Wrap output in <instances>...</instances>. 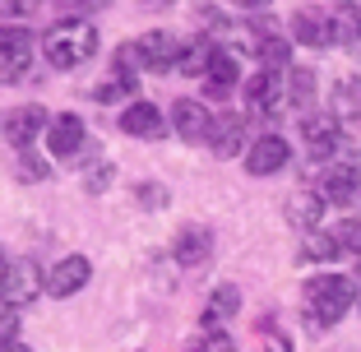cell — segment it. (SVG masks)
<instances>
[{
    "mask_svg": "<svg viewBox=\"0 0 361 352\" xmlns=\"http://www.w3.org/2000/svg\"><path fill=\"white\" fill-rule=\"evenodd\" d=\"M357 306V283L343 274H315L306 283V315L315 329H329V324H338L348 310Z\"/></svg>",
    "mask_w": 361,
    "mask_h": 352,
    "instance_id": "obj_1",
    "label": "cell"
},
{
    "mask_svg": "<svg viewBox=\"0 0 361 352\" xmlns=\"http://www.w3.org/2000/svg\"><path fill=\"white\" fill-rule=\"evenodd\" d=\"M47 65H56V70H75V65H84L88 56L97 51V32L88 28V23L79 19H65L56 23L51 32H47Z\"/></svg>",
    "mask_w": 361,
    "mask_h": 352,
    "instance_id": "obj_2",
    "label": "cell"
},
{
    "mask_svg": "<svg viewBox=\"0 0 361 352\" xmlns=\"http://www.w3.org/2000/svg\"><path fill=\"white\" fill-rule=\"evenodd\" d=\"M319 195H324V204L352 209L361 200V167L357 162H329L324 167V181H319Z\"/></svg>",
    "mask_w": 361,
    "mask_h": 352,
    "instance_id": "obj_3",
    "label": "cell"
},
{
    "mask_svg": "<svg viewBox=\"0 0 361 352\" xmlns=\"http://www.w3.org/2000/svg\"><path fill=\"white\" fill-rule=\"evenodd\" d=\"M42 292H47L42 269L32 265V260H19V265H10V274H5V288H0V297H5V306H32Z\"/></svg>",
    "mask_w": 361,
    "mask_h": 352,
    "instance_id": "obj_4",
    "label": "cell"
},
{
    "mask_svg": "<svg viewBox=\"0 0 361 352\" xmlns=\"http://www.w3.org/2000/svg\"><path fill=\"white\" fill-rule=\"evenodd\" d=\"M292 37H297L301 47H338V23H334V14L324 10H297V19H292Z\"/></svg>",
    "mask_w": 361,
    "mask_h": 352,
    "instance_id": "obj_5",
    "label": "cell"
},
{
    "mask_svg": "<svg viewBox=\"0 0 361 352\" xmlns=\"http://www.w3.org/2000/svg\"><path fill=\"white\" fill-rule=\"evenodd\" d=\"M245 102H250L255 116H278V111L287 107V84L274 75V70H259V75L245 84Z\"/></svg>",
    "mask_w": 361,
    "mask_h": 352,
    "instance_id": "obj_6",
    "label": "cell"
},
{
    "mask_svg": "<svg viewBox=\"0 0 361 352\" xmlns=\"http://www.w3.org/2000/svg\"><path fill=\"white\" fill-rule=\"evenodd\" d=\"M88 278H93L88 255H65L56 269H47V297H75Z\"/></svg>",
    "mask_w": 361,
    "mask_h": 352,
    "instance_id": "obj_7",
    "label": "cell"
},
{
    "mask_svg": "<svg viewBox=\"0 0 361 352\" xmlns=\"http://www.w3.org/2000/svg\"><path fill=\"white\" fill-rule=\"evenodd\" d=\"M287 158H292V149H287L283 135H264L250 144V153H245V171L250 176H274V171L287 167Z\"/></svg>",
    "mask_w": 361,
    "mask_h": 352,
    "instance_id": "obj_8",
    "label": "cell"
},
{
    "mask_svg": "<svg viewBox=\"0 0 361 352\" xmlns=\"http://www.w3.org/2000/svg\"><path fill=\"white\" fill-rule=\"evenodd\" d=\"M301 139H306L310 158H338L343 153V135L334 116H306L301 121Z\"/></svg>",
    "mask_w": 361,
    "mask_h": 352,
    "instance_id": "obj_9",
    "label": "cell"
},
{
    "mask_svg": "<svg viewBox=\"0 0 361 352\" xmlns=\"http://www.w3.org/2000/svg\"><path fill=\"white\" fill-rule=\"evenodd\" d=\"M171 130H176L185 144H195V139H209L213 116H209L204 102H195V97H176V107H171Z\"/></svg>",
    "mask_w": 361,
    "mask_h": 352,
    "instance_id": "obj_10",
    "label": "cell"
},
{
    "mask_svg": "<svg viewBox=\"0 0 361 352\" xmlns=\"http://www.w3.org/2000/svg\"><path fill=\"white\" fill-rule=\"evenodd\" d=\"M213 149V158H236V153L245 149V121L232 116V111H223V116H213V130L209 139H204Z\"/></svg>",
    "mask_w": 361,
    "mask_h": 352,
    "instance_id": "obj_11",
    "label": "cell"
},
{
    "mask_svg": "<svg viewBox=\"0 0 361 352\" xmlns=\"http://www.w3.org/2000/svg\"><path fill=\"white\" fill-rule=\"evenodd\" d=\"M47 126H51V116H47L42 107H14L10 116H5V139H10L14 149H28Z\"/></svg>",
    "mask_w": 361,
    "mask_h": 352,
    "instance_id": "obj_12",
    "label": "cell"
},
{
    "mask_svg": "<svg viewBox=\"0 0 361 352\" xmlns=\"http://www.w3.org/2000/svg\"><path fill=\"white\" fill-rule=\"evenodd\" d=\"M121 130L135 139H162L167 135V116H162L153 102H130L126 111H121Z\"/></svg>",
    "mask_w": 361,
    "mask_h": 352,
    "instance_id": "obj_13",
    "label": "cell"
},
{
    "mask_svg": "<svg viewBox=\"0 0 361 352\" xmlns=\"http://www.w3.org/2000/svg\"><path fill=\"white\" fill-rule=\"evenodd\" d=\"M47 149H51L56 158H75V153L84 149V121H79L75 111L56 116L51 126H47Z\"/></svg>",
    "mask_w": 361,
    "mask_h": 352,
    "instance_id": "obj_14",
    "label": "cell"
},
{
    "mask_svg": "<svg viewBox=\"0 0 361 352\" xmlns=\"http://www.w3.org/2000/svg\"><path fill=\"white\" fill-rule=\"evenodd\" d=\"M180 51L185 47L171 37V32H149V37H139V56H144V70H171V65H180Z\"/></svg>",
    "mask_w": 361,
    "mask_h": 352,
    "instance_id": "obj_15",
    "label": "cell"
},
{
    "mask_svg": "<svg viewBox=\"0 0 361 352\" xmlns=\"http://www.w3.org/2000/svg\"><path fill=\"white\" fill-rule=\"evenodd\" d=\"M319 218H324V195L319 190L287 195V223L297 227V232H319Z\"/></svg>",
    "mask_w": 361,
    "mask_h": 352,
    "instance_id": "obj_16",
    "label": "cell"
},
{
    "mask_svg": "<svg viewBox=\"0 0 361 352\" xmlns=\"http://www.w3.org/2000/svg\"><path fill=\"white\" fill-rule=\"evenodd\" d=\"M176 265H185V269H195V265H204L209 260V250H213V232L209 227H180V236H176Z\"/></svg>",
    "mask_w": 361,
    "mask_h": 352,
    "instance_id": "obj_17",
    "label": "cell"
},
{
    "mask_svg": "<svg viewBox=\"0 0 361 352\" xmlns=\"http://www.w3.org/2000/svg\"><path fill=\"white\" fill-rule=\"evenodd\" d=\"M241 84V70H236V56L232 51H213V65H209V75H204V88H209V97H227L232 88Z\"/></svg>",
    "mask_w": 361,
    "mask_h": 352,
    "instance_id": "obj_18",
    "label": "cell"
},
{
    "mask_svg": "<svg viewBox=\"0 0 361 352\" xmlns=\"http://www.w3.org/2000/svg\"><path fill=\"white\" fill-rule=\"evenodd\" d=\"M334 116L338 121H361V75H348L334 84Z\"/></svg>",
    "mask_w": 361,
    "mask_h": 352,
    "instance_id": "obj_19",
    "label": "cell"
},
{
    "mask_svg": "<svg viewBox=\"0 0 361 352\" xmlns=\"http://www.w3.org/2000/svg\"><path fill=\"white\" fill-rule=\"evenodd\" d=\"M236 310H241V292H236L232 283H223V288H213V297H209L204 324H223V320H232Z\"/></svg>",
    "mask_w": 361,
    "mask_h": 352,
    "instance_id": "obj_20",
    "label": "cell"
},
{
    "mask_svg": "<svg viewBox=\"0 0 361 352\" xmlns=\"http://www.w3.org/2000/svg\"><path fill=\"white\" fill-rule=\"evenodd\" d=\"M338 250H343V245H338V236H334V232H306L301 260H310V265H329Z\"/></svg>",
    "mask_w": 361,
    "mask_h": 352,
    "instance_id": "obj_21",
    "label": "cell"
},
{
    "mask_svg": "<svg viewBox=\"0 0 361 352\" xmlns=\"http://www.w3.org/2000/svg\"><path fill=\"white\" fill-rule=\"evenodd\" d=\"M334 23H338V42L357 51V47H361V5L348 0L343 10H334Z\"/></svg>",
    "mask_w": 361,
    "mask_h": 352,
    "instance_id": "obj_22",
    "label": "cell"
},
{
    "mask_svg": "<svg viewBox=\"0 0 361 352\" xmlns=\"http://www.w3.org/2000/svg\"><path fill=\"white\" fill-rule=\"evenodd\" d=\"M213 51H218V47L213 42H185V51H180V70H185V75H209V65H213Z\"/></svg>",
    "mask_w": 361,
    "mask_h": 352,
    "instance_id": "obj_23",
    "label": "cell"
},
{
    "mask_svg": "<svg viewBox=\"0 0 361 352\" xmlns=\"http://www.w3.org/2000/svg\"><path fill=\"white\" fill-rule=\"evenodd\" d=\"M310 97H315V75L310 70H292L287 75V102L292 107H310Z\"/></svg>",
    "mask_w": 361,
    "mask_h": 352,
    "instance_id": "obj_24",
    "label": "cell"
},
{
    "mask_svg": "<svg viewBox=\"0 0 361 352\" xmlns=\"http://www.w3.org/2000/svg\"><path fill=\"white\" fill-rule=\"evenodd\" d=\"M255 56L264 61V70H283L287 56H292V47H287L283 37H259V42H255Z\"/></svg>",
    "mask_w": 361,
    "mask_h": 352,
    "instance_id": "obj_25",
    "label": "cell"
},
{
    "mask_svg": "<svg viewBox=\"0 0 361 352\" xmlns=\"http://www.w3.org/2000/svg\"><path fill=\"white\" fill-rule=\"evenodd\" d=\"M0 56H32L28 28H0Z\"/></svg>",
    "mask_w": 361,
    "mask_h": 352,
    "instance_id": "obj_26",
    "label": "cell"
},
{
    "mask_svg": "<svg viewBox=\"0 0 361 352\" xmlns=\"http://www.w3.org/2000/svg\"><path fill=\"white\" fill-rule=\"evenodd\" d=\"M334 236H338V245H343V250H352V255H361V223H357V218H348V223H338V227H334Z\"/></svg>",
    "mask_w": 361,
    "mask_h": 352,
    "instance_id": "obj_27",
    "label": "cell"
},
{
    "mask_svg": "<svg viewBox=\"0 0 361 352\" xmlns=\"http://www.w3.org/2000/svg\"><path fill=\"white\" fill-rule=\"evenodd\" d=\"M28 75V56H0V84H19Z\"/></svg>",
    "mask_w": 361,
    "mask_h": 352,
    "instance_id": "obj_28",
    "label": "cell"
},
{
    "mask_svg": "<svg viewBox=\"0 0 361 352\" xmlns=\"http://www.w3.org/2000/svg\"><path fill=\"white\" fill-rule=\"evenodd\" d=\"M14 171H19L23 181H42V176H47V162L37 158V153H19V162H14Z\"/></svg>",
    "mask_w": 361,
    "mask_h": 352,
    "instance_id": "obj_29",
    "label": "cell"
},
{
    "mask_svg": "<svg viewBox=\"0 0 361 352\" xmlns=\"http://www.w3.org/2000/svg\"><path fill=\"white\" fill-rule=\"evenodd\" d=\"M135 195H139V204H144V209H167V190H162V186H153V181H144Z\"/></svg>",
    "mask_w": 361,
    "mask_h": 352,
    "instance_id": "obj_30",
    "label": "cell"
},
{
    "mask_svg": "<svg viewBox=\"0 0 361 352\" xmlns=\"http://www.w3.org/2000/svg\"><path fill=\"white\" fill-rule=\"evenodd\" d=\"M37 5H42V0H0V14H5V19H23V14H32Z\"/></svg>",
    "mask_w": 361,
    "mask_h": 352,
    "instance_id": "obj_31",
    "label": "cell"
},
{
    "mask_svg": "<svg viewBox=\"0 0 361 352\" xmlns=\"http://www.w3.org/2000/svg\"><path fill=\"white\" fill-rule=\"evenodd\" d=\"M190 352H236V348H232V343H227V339H223V334H213V339H204V343H195V348H190Z\"/></svg>",
    "mask_w": 361,
    "mask_h": 352,
    "instance_id": "obj_32",
    "label": "cell"
},
{
    "mask_svg": "<svg viewBox=\"0 0 361 352\" xmlns=\"http://www.w3.org/2000/svg\"><path fill=\"white\" fill-rule=\"evenodd\" d=\"M106 181H111V167H97L93 176L84 181V190H88V195H97V190H106Z\"/></svg>",
    "mask_w": 361,
    "mask_h": 352,
    "instance_id": "obj_33",
    "label": "cell"
},
{
    "mask_svg": "<svg viewBox=\"0 0 361 352\" xmlns=\"http://www.w3.org/2000/svg\"><path fill=\"white\" fill-rule=\"evenodd\" d=\"M264 352H292V343H287V339H283V334H274V339H269V343H264Z\"/></svg>",
    "mask_w": 361,
    "mask_h": 352,
    "instance_id": "obj_34",
    "label": "cell"
},
{
    "mask_svg": "<svg viewBox=\"0 0 361 352\" xmlns=\"http://www.w3.org/2000/svg\"><path fill=\"white\" fill-rule=\"evenodd\" d=\"M0 352H28V343H19V339H0Z\"/></svg>",
    "mask_w": 361,
    "mask_h": 352,
    "instance_id": "obj_35",
    "label": "cell"
},
{
    "mask_svg": "<svg viewBox=\"0 0 361 352\" xmlns=\"http://www.w3.org/2000/svg\"><path fill=\"white\" fill-rule=\"evenodd\" d=\"M5 274H10V260L0 255V288H5Z\"/></svg>",
    "mask_w": 361,
    "mask_h": 352,
    "instance_id": "obj_36",
    "label": "cell"
},
{
    "mask_svg": "<svg viewBox=\"0 0 361 352\" xmlns=\"http://www.w3.org/2000/svg\"><path fill=\"white\" fill-rule=\"evenodd\" d=\"M245 10H259V5H274V0H241Z\"/></svg>",
    "mask_w": 361,
    "mask_h": 352,
    "instance_id": "obj_37",
    "label": "cell"
},
{
    "mask_svg": "<svg viewBox=\"0 0 361 352\" xmlns=\"http://www.w3.org/2000/svg\"><path fill=\"white\" fill-rule=\"evenodd\" d=\"M144 5H167V0H144Z\"/></svg>",
    "mask_w": 361,
    "mask_h": 352,
    "instance_id": "obj_38",
    "label": "cell"
},
{
    "mask_svg": "<svg viewBox=\"0 0 361 352\" xmlns=\"http://www.w3.org/2000/svg\"><path fill=\"white\" fill-rule=\"evenodd\" d=\"M357 278H361V255H357Z\"/></svg>",
    "mask_w": 361,
    "mask_h": 352,
    "instance_id": "obj_39",
    "label": "cell"
},
{
    "mask_svg": "<svg viewBox=\"0 0 361 352\" xmlns=\"http://www.w3.org/2000/svg\"><path fill=\"white\" fill-rule=\"evenodd\" d=\"M357 56H361V47H357Z\"/></svg>",
    "mask_w": 361,
    "mask_h": 352,
    "instance_id": "obj_40",
    "label": "cell"
}]
</instances>
